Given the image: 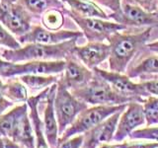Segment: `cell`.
I'll return each mask as SVG.
<instances>
[{
	"mask_svg": "<svg viewBox=\"0 0 158 148\" xmlns=\"http://www.w3.org/2000/svg\"><path fill=\"white\" fill-rule=\"evenodd\" d=\"M28 113L29 106L27 103L19 104L4 113L0 117V138L12 139L19 122Z\"/></svg>",
	"mask_w": 158,
	"mask_h": 148,
	"instance_id": "18",
	"label": "cell"
},
{
	"mask_svg": "<svg viewBox=\"0 0 158 148\" xmlns=\"http://www.w3.org/2000/svg\"><path fill=\"white\" fill-rule=\"evenodd\" d=\"M152 28H147L137 34H127L118 31L112 34L108 39L111 47L109 56L110 70L125 73L132 57L146 46L150 38Z\"/></svg>",
	"mask_w": 158,
	"mask_h": 148,
	"instance_id": "1",
	"label": "cell"
},
{
	"mask_svg": "<svg viewBox=\"0 0 158 148\" xmlns=\"http://www.w3.org/2000/svg\"><path fill=\"white\" fill-rule=\"evenodd\" d=\"M145 125H158V97L149 95L142 102Z\"/></svg>",
	"mask_w": 158,
	"mask_h": 148,
	"instance_id": "24",
	"label": "cell"
},
{
	"mask_svg": "<svg viewBox=\"0 0 158 148\" xmlns=\"http://www.w3.org/2000/svg\"><path fill=\"white\" fill-rule=\"evenodd\" d=\"M3 94L8 100L17 105L27 103L29 91L20 79H11L7 83H3Z\"/></svg>",
	"mask_w": 158,
	"mask_h": 148,
	"instance_id": "22",
	"label": "cell"
},
{
	"mask_svg": "<svg viewBox=\"0 0 158 148\" xmlns=\"http://www.w3.org/2000/svg\"><path fill=\"white\" fill-rule=\"evenodd\" d=\"M111 18L127 27L158 28V15L155 12L145 11L131 0H122L121 10L113 13Z\"/></svg>",
	"mask_w": 158,
	"mask_h": 148,
	"instance_id": "8",
	"label": "cell"
},
{
	"mask_svg": "<svg viewBox=\"0 0 158 148\" xmlns=\"http://www.w3.org/2000/svg\"><path fill=\"white\" fill-rule=\"evenodd\" d=\"M16 1L17 0H1L0 3H2V4H14Z\"/></svg>",
	"mask_w": 158,
	"mask_h": 148,
	"instance_id": "37",
	"label": "cell"
},
{
	"mask_svg": "<svg viewBox=\"0 0 158 148\" xmlns=\"http://www.w3.org/2000/svg\"><path fill=\"white\" fill-rule=\"evenodd\" d=\"M93 1L107 7L113 13H118L121 10L122 0H93Z\"/></svg>",
	"mask_w": 158,
	"mask_h": 148,
	"instance_id": "33",
	"label": "cell"
},
{
	"mask_svg": "<svg viewBox=\"0 0 158 148\" xmlns=\"http://www.w3.org/2000/svg\"><path fill=\"white\" fill-rule=\"evenodd\" d=\"M0 56H1V52H0Z\"/></svg>",
	"mask_w": 158,
	"mask_h": 148,
	"instance_id": "41",
	"label": "cell"
},
{
	"mask_svg": "<svg viewBox=\"0 0 158 148\" xmlns=\"http://www.w3.org/2000/svg\"><path fill=\"white\" fill-rule=\"evenodd\" d=\"M66 13L81 29V32L89 42H104L115 32L127 29L126 25L117 22L95 17H83L72 10H66Z\"/></svg>",
	"mask_w": 158,
	"mask_h": 148,
	"instance_id": "7",
	"label": "cell"
},
{
	"mask_svg": "<svg viewBox=\"0 0 158 148\" xmlns=\"http://www.w3.org/2000/svg\"><path fill=\"white\" fill-rule=\"evenodd\" d=\"M18 78L24 83V85L27 87L29 92L32 93V95H37L46 89L51 88L59 80L56 75H39V74L22 75Z\"/></svg>",
	"mask_w": 158,
	"mask_h": 148,
	"instance_id": "19",
	"label": "cell"
},
{
	"mask_svg": "<svg viewBox=\"0 0 158 148\" xmlns=\"http://www.w3.org/2000/svg\"><path fill=\"white\" fill-rule=\"evenodd\" d=\"M127 104L120 106H92L88 107L82 111L75 118L65 131L59 136V139H66V138L84 134L88 130H90L94 126L98 125L107 117L112 116L118 111H123L127 108Z\"/></svg>",
	"mask_w": 158,
	"mask_h": 148,
	"instance_id": "6",
	"label": "cell"
},
{
	"mask_svg": "<svg viewBox=\"0 0 158 148\" xmlns=\"http://www.w3.org/2000/svg\"><path fill=\"white\" fill-rule=\"evenodd\" d=\"M13 106H14V104L10 102L8 99L4 96L3 81L1 80V76H0V117H1L4 113H6L8 110H10Z\"/></svg>",
	"mask_w": 158,
	"mask_h": 148,
	"instance_id": "31",
	"label": "cell"
},
{
	"mask_svg": "<svg viewBox=\"0 0 158 148\" xmlns=\"http://www.w3.org/2000/svg\"><path fill=\"white\" fill-rule=\"evenodd\" d=\"M74 96L91 106H120L135 102L117 93L105 79L94 72L91 81L85 86L71 91Z\"/></svg>",
	"mask_w": 158,
	"mask_h": 148,
	"instance_id": "3",
	"label": "cell"
},
{
	"mask_svg": "<svg viewBox=\"0 0 158 148\" xmlns=\"http://www.w3.org/2000/svg\"><path fill=\"white\" fill-rule=\"evenodd\" d=\"M88 107V104L74 96L71 91L58 80L54 97V111L58 123L59 136L75 121L79 113Z\"/></svg>",
	"mask_w": 158,
	"mask_h": 148,
	"instance_id": "4",
	"label": "cell"
},
{
	"mask_svg": "<svg viewBox=\"0 0 158 148\" xmlns=\"http://www.w3.org/2000/svg\"><path fill=\"white\" fill-rule=\"evenodd\" d=\"M83 139V134L75 135L66 139H59L56 148H82Z\"/></svg>",
	"mask_w": 158,
	"mask_h": 148,
	"instance_id": "28",
	"label": "cell"
},
{
	"mask_svg": "<svg viewBox=\"0 0 158 148\" xmlns=\"http://www.w3.org/2000/svg\"><path fill=\"white\" fill-rule=\"evenodd\" d=\"M49 89L51 88H48L43 92L37 94V95H32L31 97H29L27 101V104L29 106L30 117H31L35 131V148H51L46 138V135H44L43 121L39 112V105L47 97Z\"/></svg>",
	"mask_w": 158,
	"mask_h": 148,
	"instance_id": "17",
	"label": "cell"
},
{
	"mask_svg": "<svg viewBox=\"0 0 158 148\" xmlns=\"http://www.w3.org/2000/svg\"><path fill=\"white\" fill-rule=\"evenodd\" d=\"M145 47L149 49V51L158 53V41L152 42V43H147Z\"/></svg>",
	"mask_w": 158,
	"mask_h": 148,
	"instance_id": "35",
	"label": "cell"
},
{
	"mask_svg": "<svg viewBox=\"0 0 158 148\" xmlns=\"http://www.w3.org/2000/svg\"><path fill=\"white\" fill-rule=\"evenodd\" d=\"M4 140H5V145H6V148H25L21 145L17 144L16 142L8 139V138H4Z\"/></svg>",
	"mask_w": 158,
	"mask_h": 148,
	"instance_id": "34",
	"label": "cell"
},
{
	"mask_svg": "<svg viewBox=\"0 0 158 148\" xmlns=\"http://www.w3.org/2000/svg\"><path fill=\"white\" fill-rule=\"evenodd\" d=\"M65 60H31L9 62L0 59V76L3 78L19 77L29 74L56 75L63 72Z\"/></svg>",
	"mask_w": 158,
	"mask_h": 148,
	"instance_id": "5",
	"label": "cell"
},
{
	"mask_svg": "<svg viewBox=\"0 0 158 148\" xmlns=\"http://www.w3.org/2000/svg\"><path fill=\"white\" fill-rule=\"evenodd\" d=\"M128 139L135 140H148V141H154L158 142V125H150L145 127L137 128L133 131L128 137Z\"/></svg>",
	"mask_w": 158,
	"mask_h": 148,
	"instance_id": "26",
	"label": "cell"
},
{
	"mask_svg": "<svg viewBox=\"0 0 158 148\" xmlns=\"http://www.w3.org/2000/svg\"><path fill=\"white\" fill-rule=\"evenodd\" d=\"M123 142V147L125 148H157L158 147V142L148 141V140L128 139Z\"/></svg>",
	"mask_w": 158,
	"mask_h": 148,
	"instance_id": "29",
	"label": "cell"
},
{
	"mask_svg": "<svg viewBox=\"0 0 158 148\" xmlns=\"http://www.w3.org/2000/svg\"><path fill=\"white\" fill-rule=\"evenodd\" d=\"M120 148H125V147H123V142H121V147Z\"/></svg>",
	"mask_w": 158,
	"mask_h": 148,
	"instance_id": "39",
	"label": "cell"
},
{
	"mask_svg": "<svg viewBox=\"0 0 158 148\" xmlns=\"http://www.w3.org/2000/svg\"><path fill=\"white\" fill-rule=\"evenodd\" d=\"M42 22L46 29L52 31H58L63 26L64 17L59 9H51L43 14Z\"/></svg>",
	"mask_w": 158,
	"mask_h": 148,
	"instance_id": "25",
	"label": "cell"
},
{
	"mask_svg": "<svg viewBox=\"0 0 158 148\" xmlns=\"http://www.w3.org/2000/svg\"><path fill=\"white\" fill-rule=\"evenodd\" d=\"M30 13L21 4L0 3V22L10 32L21 37L32 29Z\"/></svg>",
	"mask_w": 158,
	"mask_h": 148,
	"instance_id": "10",
	"label": "cell"
},
{
	"mask_svg": "<svg viewBox=\"0 0 158 148\" xmlns=\"http://www.w3.org/2000/svg\"><path fill=\"white\" fill-rule=\"evenodd\" d=\"M93 71L97 73L99 76H101L103 79H105L117 93L125 97L131 98L133 101L142 103L145 97L149 96V94L146 92L140 82H133L131 78L128 77L127 74L111 70H103V69L98 67L94 68Z\"/></svg>",
	"mask_w": 158,
	"mask_h": 148,
	"instance_id": "9",
	"label": "cell"
},
{
	"mask_svg": "<svg viewBox=\"0 0 158 148\" xmlns=\"http://www.w3.org/2000/svg\"><path fill=\"white\" fill-rule=\"evenodd\" d=\"M93 76L94 71L84 65L72 54L65 59V68L63 70V75L59 78V81L70 91H73L85 86L91 81Z\"/></svg>",
	"mask_w": 158,
	"mask_h": 148,
	"instance_id": "14",
	"label": "cell"
},
{
	"mask_svg": "<svg viewBox=\"0 0 158 148\" xmlns=\"http://www.w3.org/2000/svg\"><path fill=\"white\" fill-rule=\"evenodd\" d=\"M70 7V10L83 17H95L108 20L109 17L105 11L92 0H60Z\"/></svg>",
	"mask_w": 158,
	"mask_h": 148,
	"instance_id": "20",
	"label": "cell"
},
{
	"mask_svg": "<svg viewBox=\"0 0 158 148\" xmlns=\"http://www.w3.org/2000/svg\"><path fill=\"white\" fill-rule=\"evenodd\" d=\"M83 36L82 32L70 31V30H58L52 31L42 26L32 27L30 31L19 37L20 43H44V44H57L71 39H79Z\"/></svg>",
	"mask_w": 158,
	"mask_h": 148,
	"instance_id": "12",
	"label": "cell"
},
{
	"mask_svg": "<svg viewBox=\"0 0 158 148\" xmlns=\"http://www.w3.org/2000/svg\"><path fill=\"white\" fill-rule=\"evenodd\" d=\"M144 79L145 80H141L140 83L144 87L146 92L149 95L158 97V75L150 76Z\"/></svg>",
	"mask_w": 158,
	"mask_h": 148,
	"instance_id": "30",
	"label": "cell"
},
{
	"mask_svg": "<svg viewBox=\"0 0 158 148\" xmlns=\"http://www.w3.org/2000/svg\"><path fill=\"white\" fill-rule=\"evenodd\" d=\"M155 13H156V14L158 15V7H157V10H156V11H155Z\"/></svg>",
	"mask_w": 158,
	"mask_h": 148,
	"instance_id": "40",
	"label": "cell"
},
{
	"mask_svg": "<svg viewBox=\"0 0 158 148\" xmlns=\"http://www.w3.org/2000/svg\"><path fill=\"white\" fill-rule=\"evenodd\" d=\"M121 147V142H109V143H104V144L100 145L98 148H120Z\"/></svg>",
	"mask_w": 158,
	"mask_h": 148,
	"instance_id": "36",
	"label": "cell"
},
{
	"mask_svg": "<svg viewBox=\"0 0 158 148\" xmlns=\"http://www.w3.org/2000/svg\"><path fill=\"white\" fill-rule=\"evenodd\" d=\"M57 83L51 87L48 94L44 98V108L43 113V127L46 138L51 148H56L59 140L58 123L54 111V97H56Z\"/></svg>",
	"mask_w": 158,
	"mask_h": 148,
	"instance_id": "16",
	"label": "cell"
},
{
	"mask_svg": "<svg viewBox=\"0 0 158 148\" xmlns=\"http://www.w3.org/2000/svg\"><path fill=\"white\" fill-rule=\"evenodd\" d=\"M78 39H71L57 44L26 43L18 49H5L1 52L3 60L25 62L31 60H65L73 54Z\"/></svg>",
	"mask_w": 158,
	"mask_h": 148,
	"instance_id": "2",
	"label": "cell"
},
{
	"mask_svg": "<svg viewBox=\"0 0 158 148\" xmlns=\"http://www.w3.org/2000/svg\"><path fill=\"white\" fill-rule=\"evenodd\" d=\"M0 46L7 47L8 49H18L21 47L20 43L1 24H0Z\"/></svg>",
	"mask_w": 158,
	"mask_h": 148,
	"instance_id": "27",
	"label": "cell"
},
{
	"mask_svg": "<svg viewBox=\"0 0 158 148\" xmlns=\"http://www.w3.org/2000/svg\"><path fill=\"white\" fill-rule=\"evenodd\" d=\"M0 148H6L4 138H0Z\"/></svg>",
	"mask_w": 158,
	"mask_h": 148,
	"instance_id": "38",
	"label": "cell"
},
{
	"mask_svg": "<svg viewBox=\"0 0 158 148\" xmlns=\"http://www.w3.org/2000/svg\"><path fill=\"white\" fill-rule=\"evenodd\" d=\"M111 47L104 42H89L85 46L73 48V54L84 65L93 70L110 56Z\"/></svg>",
	"mask_w": 158,
	"mask_h": 148,
	"instance_id": "15",
	"label": "cell"
},
{
	"mask_svg": "<svg viewBox=\"0 0 158 148\" xmlns=\"http://www.w3.org/2000/svg\"><path fill=\"white\" fill-rule=\"evenodd\" d=\"M147 12H155L158 7V0H131Z\"/></svg>",
	"mask_w": 158,
	"mask_h": 148,
	"instance_id": "32",
	"label": "cell"
},
{
	"mask_svg": "<svg viewBox=\"0 0 158 148\" xmlns=\"http://www.w3.org/2000/svg\"><path fill=\"white\" fill-rule=\"evenodd\" d=\"M145 125L143 106L140 102H131L123 111L118 120L114 142H123L137 128Z\"/></svg>",
	"mask_w": 158,
	"mask_h": 148,
	"instance_id": "11",
	"label": "cell"
},
{
	"mask_svg": "<svg viewBox=\"0 0 158 148\" xmlns=\"http://www.w3.org/2000/svg\"><path fill=\"white\" fill-rule=\"evenodd\" d=\"M123 111L113 113L98 125L84 133L82 148H98L104 143L114 142L117 125Z\"/></svg>",
	"mask_w": 158,
	"mask_h": 148,
	"instance_id": "13",
	"label": "cell"
},
{
	"mask_svg": "<svg viewBox=\"0 0 158 148\" xmlns=\"http://www.w3.org/2000/svg\"><path fill=\"white\" fill-rule=\"evenodd\" d=\"M127 75L130 78H147L158 75V56H148L138 62L136 65L127 69Z\"/></svg>",
	"mask_w": 158,
	"mask_h": 148,
	"instance_id": "21",
	"label": "cell"
},
{
	"mask_svg": "<svg viewBox=\"0 0 158 148\" xmlns=\"http://www.w3.org/2000/svg\"><path fill=\"white\" fill-rule=\"evenodd\" d=\"M20 4L34 15H43L51 9H65L60 0H20Z\"/></svg>",
	"mask_w": 158,
	"mask_h": 148,
	"instance_id": "23",
	"label": "cell"
},
{
	"mask_svg": "<svg viewBox=\"0 0 158 148\" xmlns=\"http://www.w3.org/2000/svg\"><path fill=\"white\" fill-rule=\"evenodd\" d=\"M157 148H158V147H157Z\"/></svg>",
	"mask_w": 158,
	"mask_h": 148,
	"instance_id": "42",
	"label": "cell"
}]
</instances>
